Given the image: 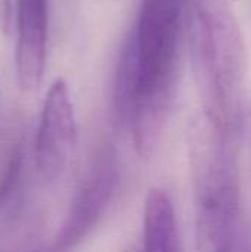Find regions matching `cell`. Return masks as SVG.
<instances>
[{
    "label": "cell",
    "mask_w": 251,
    "mask_h": 252,
    "mask_svg": "<svg viewBox=\"0 0 251 252\" xmlns=\"http://www.w3.org/2000/svg\"><path fill=\"white\" fill-rule=\"evenodd\" d=\"M234 142L203 111L188 126V157L195 196V244L203 252L251 251Z\"/></svg>",
    "instance_id": "1"
},
{
    "label": "cell",
    "mask_w": 251,
    "mask_h": 252,
    "mask_svg": "<svg viewBox=\"0 0 251 252\" xmlns=\"http://www.w3.org/2000/svg\"><path fill=\"white\" fill-rule=\"evenodd\" d=\"M226 0H186L191 65L209 115L238 143L247 97V58L240 25Z\"/></svg>",
    "instance_id": "2"
},
{
    "label": "cell",
    "mask_w": 251,
    "mask_h": 252,
    "mask_svg": "<svg viewBox=\"0 0 251 252\" xmlns=\"http://www.w3.org/2000/svg\"><path fill=\"white\" fill-rule=\"evenodd\" d=\"M186 0H141L133 32L138 78L127 126L136 154L157 149L172 109Z\"/></svg>",
    "instance_id": "3"
},
{
    "label": "cell",
    "mask_w": 251,
    "mask_h": 252,
    "mask_svg": "<svg viewBox=\"0 0 251 252\" xmlns=\"http://www.w3.org/2000/svg\"><path fill=\"white\" fill-rule=\"evenodd\" d=\"M120 183V158L112 142H102L72 198L52 250L68 251L77 247L99 223Z\"/></svg>",
    "instance_id": "4"
},
{
    "label": "cell",
    "mask_w": 251,
    "mask_h": 252,
    "mask_svg": "<svg viewBox=\"0 0 251 252\" xmlns=\"http://www.w3.org/2000/svg\"><path fill=\"white\" fill-rule=\"evenodd\" d=\"M75 143L77 120L70 87L64 78H56L46 93L34 143L36 170L44 182L59 177Z\"/></svg>",
    "instance_id": "5"
},
{
    "label": "cell",
    "mask_w": 251,
    "mask_h": 252,
    "mask_svg": "<svg viewBox=\"0 0 251 252\" xmlns=\"http://www.w3.org/2000/svg\"><path fill=\"white\" fill-rule=\"evenodd\" d=\"M49 0H18L16 3V78L21 90L40 87L47 55Z\"/></svg>",
    "instance_id": "6"
},
{
    "label": "cell",
    "mask_w": 251,
    "mask_h": 252,
    "mask_svg": "<svg viewBox=\"0 0 251 252\" xmlns=\"http://www.w3.org/2000/svg\"><path fill=\"white\" fill-rule=\"evenodd\" d=\"M143 250L148 252L180 251L175 207L167 192L160 188H152L145 199Z\"/></svg>",
    "instance_id": "7"
},
{
    "label": "cell",
    "mask_w": 251,
    "mask_h": 252,
    "mask_svg": "<svg viewBox=\"0 0 251 252\" xmlns=\"http://www.w3.org/2000/svg\"><path fill=\"white\" fill-rule=\"evenodd\" d=\"M138 78V63H136V49L133 32H130L123 44L115 78H114V112L117 123L127 126V118L130 106L135 97Z\"/></svg>",
    "instance_id": "8"
},
{
    "label": "cell",
    "mask_w": 251,
    "mask_h": 252,
    "mask_svg": "<svg viewBox=\"0 0 251 252\" xmlns=\"http://www.w3.org/2000/svg\"><path fill=\"white\" fill-rule=\"evenodd\" d=\"M27 149L22 142L10 149L0 174V219H9L16 213L27 179Z\"/></svg>",
    "instance_id": "9"
},
{
    "label": "cell",
    "mask_w": 251,
    "mask_h": 252,
    "mask_svg": "<svg viewBox=\"0 0 251 252\" xmlns=\"http://www.w3.org/2000/svg\"><path fill=\"white\" fill-rule=\"evenodd\" d=\"M12 22V3L10 0H0V32L7 34Z\"/></svg>",
    "instance_id": "10"
},
{
    "label": "cell",
    "mask_w": 251,
    "mask_h": 252,
    "mask_svg": "<svg viewBox=\"0 0 251 252\" xmlns=\"http://www.w3.org/2000/svg\"><path fill=\"white\" fill-rule=\"evenodd\" d=\"M226 1H235V0H226Z\"/></svg>",
    "instance_id": "11"
}]
</instances>
